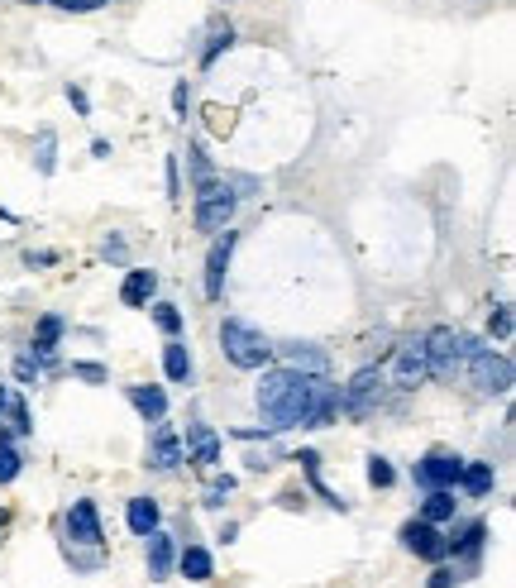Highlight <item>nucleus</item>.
<instances>
[{"label":"nucleus","instance_id":"f257e3e1","mask_svg":"<svg viewBox=\"0 0 516 588\" xmlns=\"http://www.w3.org/2000/svg\"><path fill=\"white\" fill-rule=\"evenodd\" d=\"M258 412L268 431H292V426H330L340 412V392L325 383V373L278 369L263 373L258 383Z\"/></svg>","mask_w":516,"mask_h":588},{"label":"nucleus","instance_id":"f03ea898","mask_svg":"<svg viewBox=\"0 0 516 588\" xmlns=\"http://www.w3.org/2000/svg\"><path fill=\"white\" fill-rule=\"evenodd\" d=\"M235 206H239V192L225 182V177H206V182H196V230H201V235H220V230H230Z\"/></svg>","mask_w":516,"mask_h":588},{"label":"nucleus","instance_id":"7ed1b4c3","mask_svg":"<svg viewBox=\"0 0 516 588\" xmlns=\"http://www.w3.org/2000/svg\"><path fill=\"white\" fill-rule=\"evenodd\" d=\"M220 345H225V359H230L235 369H268V359H273L268 335L254 326H244V321H225V326H220Z\"/></svg>","mask_w":516,"mask_h":588},{"label":"nucleus","instance_id":"20e7f679","mask_svg":"<svg viewBox=\"0 0 516 588\" xmlns=\"http://www.w3.org/2000/svg\"><path fill=\"white\" fill-rule=\"evenodd\" d=\"M378 402H383V373L378 369H359L340 392V412L354 416V421H364V416L378 412Z\"/></svg>","mask_w":516,"mask_h":588},{"label":"nucleus","instance_id":"39448f33","mask_svg":"<svg viewBox=\"0 0 516 588\" xmlns=\"http://www.w3.org/2000/svg\"><path fill=\"white\" fill-rule=\"evenodd\" d=\"M469 373L478 392H512V359L507 354H493V349H478L469 359Z\"/></svg>","mask_w":516,"mask_h":588},{"label":"nucleus","instance_id":"423d86ee","mask_svg":"<svg viewBox=\"0 0 516 588\" xmlns=\"http://www.w3.org/2000/svg\"><path fill=\"white\" fill-rule=\"evenodd\" d=\"M421 340H426V369L435 373V378L454 383V373L464 369V364H459V349H454V330L450 326H435L430 335H421Z\"/></svg>","mask_w":516,"mask_h":588},{"label":"nucleus","instance_id":"0eeeda50","mask_svg":"<svg viewBox=\"0 0 516 588\" xmlns=\"http://www.w3.org/2000/svg\"><path fill=\"white\" fill-rule=\"evenodd\" d=\"M459 469H464V459L450 455V450H430L421 464H416V483L421 488H454L459 483Z\"/></svg>","mask_w":516,"mask_h":588},{"label":"nucleus","instance_id":"6e6552de","mask_svg":"<svg viewBox=\"0 0 516 588\" xmlns=\"http://www.w3.org/2000/svg\"><path fill=\"white\" fill-rule=\"evenodd\" d=\"M426 340L421 335H411L397 345V388H421L426 383Z\"/></svg>","mask_w":516,"mask_h":588},{"label":"nucleus","instance_id":"1a4fd4ad","mask_svg":"<svg viewBox=\"0 0 516 588\" xmlns=\"http://www.w3.org/2000/svg\"><path fill=\"white\" fill-rule=\"evenodd\" d=\"M402 545H407L411 555H421V560H445V555H450V550H445V536H440L430 522L402 526Z\"/></svg>","mask_w":516,"mask_h":588},{"label":"nucleus","instance_id":"9d476101","mask_svg":"<svg viewBox=\"0 0 516 588\" xmlns=\"http://www.w3.org/2000/svg\"><path fill=\"white\" fill-rule=\"evenodd\" d=\"M230 254H235V230H225L220 240L211 244V254H206V297H220V287H225V268H230Z\"/></svg>","mask_w":516,"mask_h":588},{"label":"nucleus","instance_id":"9b49d317","mask_svg":"<svg viewBox=\"0 0 516 588\" xmlns=\"http://www.w3.org/2000/svg\"><path fill=\"white\" fill-rule=\"evenodd\" d=\"M67 531H72V541H82V545H101V517H96V502L82 498V502H72V512H67Z\"/></svg>","mask_w":516,"mask_h":588},{"label":"nucleus","instance_id":"f8f14e48","mask_svg":"<svg viewBox=\"0 0 516 588\" xmlns=\"http://www.w3.org/2000/svg\"><path fill=\"white\" fill-rule=\"evenodd\" d=\"M144 541H149V579H168V574H172V560H177V545H172V536H163V531H149Z\"/></svg>","mask_w":516,"mask_h":588},{"label":"nucleus","instance_id":"ddd939ff","mask_svg":"<svg viewBox=\"0 0 516 588\" xmlns=\"http://www.w3.org/2000/svg\"><path fill=\"white\" fill-rule=\"evenodd\" d=\"M282 364H287V369H297V373H325L330 369V359H325L321 349L316 345H282Z\"/></svg>","mask_w":516,"mask_h":588},{"label":"nucleus","instance_id":"4468645a","mask_svg":"<svg viewBox=\"0 0 516 588\" xmlns=\"http://www.w3.org/2000/svg\"><path fill=\"white\" fill-rule=\"evenodd\" d=\"M129 402H134V412L144 416V421H163L168 416V397H163V388H144V383H134L129 388Z\"/></svg>","mask_w":516,"mask_h":588},{"label":"nucleus","instance_id":"2eb2a0df","mask_svg":"<svg viewBox=\"0 0 516 588\" xmlns=\"http://www.w3.org/2000/svg\"><path fill=\"white\" fill-rule=\"evenodd\" d=\"M153 287H158V278H153L149 268H129L125 287H120V302H125V306H149Z\"/></svg>","mask_w":516,"mask_h":588},{"label":"nucleus","instance_id":"dca6fc26","mask_svg":"<svg viewBox=\"0 0 516 588\" xmlns=\"http://www.w3.org/2000/svg\"><path fill=\"white\" fill-rule=\"evenodd\" d=\"M125 522H129V531H134V536H149V531H158V502H153V498H129Z\"/></svg>","mask_w":516,"mask_h":588},{"label":"nucleus","instance_id":"f3484780","mask_svg":"<svg viewBox=\"0 0 516 588\" xmlns=\"http://www.w3.org/2000/svg\"><path fill=\"white\" fill-rule=\"evenodd\" d=\"M187 440H192V459H196V464H215V459H220V440H215L211 426L192 421V426H187Z\"/></svg>","mask_w":516,"mask_h":588},{"label":"nucleus","instance_id":"a211bd4d","mask_svg":"<svg viewBox=\"0 0 516 588\" xmlns=\"http://www.w3.org/2000/svg\"><path fill=\"white\" fill-rule=\"evenodd\" d=\"M459 483H464V493H469V498H488V493H493V483H497V474H493V464H464V469H459Z\"/></svg>","mask_w":516,"mask_h":588},{"label":"nucleus","instance_id":"6ab92c4d","mask_svg":"<svg viewBox=\"0 0 516 588\" xmlns=\"http://www.w3.org/2000/svg\"><path fill=\"white\" fill-rule=\"evenodd\" d=\"M149 464H153V469H177V464H182V440L172 436V431H158Z\"/></svg>","mask_w":516,"mask_h":588},{"label":"nucleus","instance_id":"aec40b11","mask_svg":"<svg viewBox=\"0 0 516 588\" xmlns=\"http://www.w3.org/2000/svg\"><path fill=\"white\" fill-rule=\"evenodd\" d=\"M450 517H454V493L450 488H430L426 507H421V522L440 526V522H450Z\"/></svg>","mask_w":516,"mask_h":588},{"label":"nucleus","instance_id":"412c9836","mask_svg":"<svg viewBox=\"0 0 516 588\" xmlns=\"http://www.w3.org/2000/svg\"><path fill=\"white\" fill-rule=\"evenodd\" d=\"M483 541H488V526L469 522L459 536H454V541H445V550H454V560H459V555H478V550H483Z\"/></svg>","mask_w":516,"mask_h":588},{"label":"nucleus","instance_id":"4be33fe9","mask_svg":"<svg viewBox=\"0 0 516 588\" xmlns=\"http://www.w3.org/2000/svg\"><path fill=\"white\" fill-rule=\"evenodd\" d=\"M177 565H182V574H187V579H196V584H201V579H211V550L187 545V550L177 555Z\"/></svg>","mask_w":516,"mask_h":588},{"label":"nucleus","instance_id":"5701e85b","mask_svg":"<svg viewBox=\"0 0 516 588\" xmlns=\"http://www.w3.org/2000/svg\"><path fill=\"white\" fill-rule=\"evenodd\" d=\"M163 369H168L172 383H192V354H187V345L163 349Z\"/></svg>","mask_w":516,"mask_h":588},{"label":"nucleus","instance_id":"b1692460","mask_svg":"<svg viewBox=\"0 0 516 588\" xmlns=\"http://www.w3.org/2000/svg\"><path fill=\"white\" fill-rule=\"evenodd\" d=\"M58 335H63V321H58V316H43L39 330H34V354H43V359H48V354L58 349Z\"/></svg>","mask_w":516,"mask_h":588},{"label":"nucleus","instance_id":"393cba45","mask_svg":"<svg viewBox=\"0 0 516 588\" xmlns=\"http://www.w3.org/2000/svg\"><path fill=\"white\" fill-rule=\"evenodd\" d=\"M53 153H58V134H53V130H43V134H39V149H34V168H39L43 177L53 173V163H58Z\"/></svg>","mask_w":516,"mask_h":588},{"label":"nucleus","instance_id":"a878e982","mask_svg":"<svg viewBox=\"0 0 516 588\" xmlns=\"http://www.w3.org/2000/svg\"><path fill=\"white\" fill-rule=\"evenodd\" d=\"M20 450H15V445H10V440L0 436V483H10V479H20Z\"/></svg>","mask_w":516,"mask_h":588},{"label":"nucleus","instance_id":"bb28decb","mask_svg":"<svg viewBox=\"0 0 516 588\" xmlns=\"http://www.w3.org/2000/svg\"><path fill=\"white\" fill-rule=\"evenodd\" d=\"M153 326L163 330V335H177V330H182V311L172 302H158L153 306Z\"/></svg>","mask_w":516,"mask_h":588},{"label":"nucleus","instance_id":"cd10ccee","mask_svg":"<svg viewBox=\"0 0 516 588\" xmlns=\"http://www.w3.org/2000/svg\"><path fill=\"white\" fill-rule=\"evenodd\" d=\"M368 483H373V488H392V483H397V469H392L383 455H373L368 459Z\"/></svg>","mask_w":516,"mask_h":588},{"label":"nucleus","instance_id":"c85d7f7f","mask_svg":"<svg viewBox=\"0 0 516 588\" xmlns=\"http://www.w3.org/2000/svg\"><path fill=\"white\" fill-rule=\"evenodd\" d=\"M230 493H235V479H230V474H225V479H215V483H206V507H225V498H230Z\"/></svg>","mask_w":516,"mask_h":588},{"label":"nucleus","instance_id":"c756f323","mask_svg":"<svg viewBox=\"0 0 516 588\" xmlns=\"http://www.w3.org/2000/svg\"><path fill=\"white\" fill-rule=\"evenodd\" d=\"M230 44H235V29H230V24H225V29H215L211 48L201 53V67H211V63H215V53H220V48H230Z\"/></svg>","mask_w":516,"mask_h":588},{"label":"nucleus","instance_id":"7c9ffc66","mask_svg":"<svg viewBox=\"0 0 516 588\" xmlns=\"http://www.w3.org/2000/svg\"><path fill=\"white\" fill-rule=\"evenodd\" d=\"M488 326H493V335H497V340H512V306H507V302L497 306V311H493V321H488Z\"/></svg>","mask_w":516,"mask_h":588},{"label":"nucleus","instance_id":"2f4dec72","mask_svg":"<svg viewBox=\"0 0 516 588\" xmlns=\"http://www.w3.org/2000/svg\"><path fill=\"white\" fill-rule=\"evenodd\" d=\"M72 373L86 378V383H106V369H101V364H72Z\"/></svg>","mask_w":516,"mask_h":588},{"label":"nucleus","instance_id":"473e14b6","mask_svg":"<svg viewBox=\"0 0 516 588\" xmlns=\"http://www.w3.org/2000/svg\"><path fill=\"white\" fill-rule=\"evenodd\" d=\"M15 373H20L24 383H39V364H34V359H29V354H24L20 364H15Z\"/></svg>","mask_w":516,"mask_h":588},{"label":"nucleus","instance_id":"72a5a7b5","mask_svg":"<svg viewBox=\"0 0 516 588\" xmlns=\"http://www.w3.org/2000/svg\"><path fill=\"white\" fill-rule=\"evenodd\" d=\"M192 173H196V182H206V177H211V163H206V153L201 149H192Z\"/></svg>","mask_w":516,"mask_h":588},{"label":"nucleus","instance_id":"f704fd0d","mask_svg":"<svg viewBox=\"0 0 516 588\" xmlns=\"http://www.w3.org/2000/svg\"><path fill=\"white\" fill-rule=\"evenodd\" d=\"M426 588H454V569H435Z\"/></svg>","mask_w":516,"mask_h":588},{"label":"nucleus","instance_id":"c9c22d12","mask_svg":"<svg viewBox=\"0 0 516 588\" xmlns=\"http://www.w3.org/2000/svg\"><path fill=\"white\" fill-rule=\"evenodd\" d=\"M67 101H72V110H77V115H86V110H91V106H86V91L82 87H67Z\"/></svg>","mask_w":516,"mask_h":588},{"label":"nucleus","instance_id":"e433bc0d","mask_svg":"<svg viewBox=\"0 0 516 588\" xmlns=\"http://www.w3.org/2000/svg\"><path fill=\"white\" fill-rule=\"evenodd\" d=\"M187 101H192V91H187V82L172 91V106H177V115H187Z\"/></svg>","mask_w":516,"mask_h":588},{"label":"nucleus","instance_id":"4c0bfd02","mask_svg":"<svg viewBox=\"0 0 516 588\" xmlns=\"http://www.w3.org/2000/svg\"><path fill=\"white\" fill-rule=\"evenodd\" d=\"M53 5H63V10H96V5H106V0H53Z\"/></svg>","mask_w":516,"mask_h":588},{"label":"nucleus","instance_id":"58836bf2","mask_svg":"<svg viewBox=\"0 0 516 588\" xmlns=\"http://www.w3.org/2000/svg\"><path fill=\"white\" fill-rule=\"evenodd\" d=\"M10 407H15V392H10V388H5V383H0V421L10 416Z\"/></svg>","mask_w":516,"mask_h":588},{"label":"nucleus","instance_id":"ea45409f","mask_svg":"<svg viewBox=\"0 0 516 588\" xmlns=\"http://www.w3.org/2000/svg\"><path fill=\"white\" fill-rule=\"evenodd\" d=\"M5 526H10V507H0V531H5Z\"/></svg>","mask_w":516,"mask_h":588},{"label":"nucleus","instance_id":"a19ab883","mask_svg":"<svg viewBox=\"0 0 516 588\" xmlns=\"http://www.w3.org/2000/svg\"><path fill=\"white\" fill-rule=\"evenodd\" d=\"M24 5H34V0H24Z\"/></svg>","mask_w":516,"mask_h":588}]
</instances>
